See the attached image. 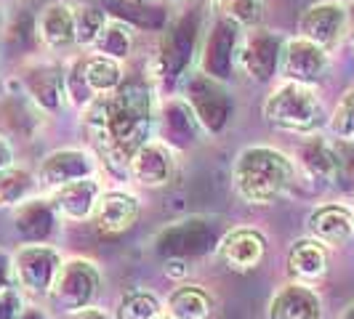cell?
I'll list each match as a JSON object with an SVG mask.
<instances>
[{"label": "cell", "instance_id": "obj_1", "mask_svg": "<svg viewBox=\"0 0 354 319\" xmlns=\"http://www.w3.org/2000/svg\"><path fill=\"white\" fill-rule=\"evenodd\" d=\"M149 117H152V99L149 88L133 80L123 83L112 93H102L88 104L86 125L93 142L99 144L102 155L109 157L112 165L128 171L131 157L139 146L149 142Z\"/></svg>", "mask_w": 354, "mask_h": 319}, {"label": "cell", "instance_id": "obj_2", "mask_svg": "<svg viewBox=\"0 0 354 319\" xmlns=\"http://www.w3.org/2000/svg\"><path fill=\"white\" fill-rule=\"evenodd\" d=\"M296 168L288 155L272 146H250L234 162L237 195L250 205H272L293 186Z\"/></svg>", "mask_w": 354, "mask_h": 319}, {"label": "cell", "instance_id": "obj_3", "mask_svg": "<svg viewBox=\"0 0 354 319\" xmlns=\"http://www.w3.org/2000/svg\"><path fill=\"white\" fill-rule=\"evenodd\" d=\"M264 117L274 128L288 133H315L322 123V104L315 86L285 80L280 88L269 93L264 104Z\"/></svg>", "mask_w": 354, "mask_h": 319}, {"label": "cell", "instance_id": "obj_4", "mask_svg": "<svg viewBox=\"0 0 354 319\" xmlns=\"http://www.w3.org/2000/svg\"><path fill=\"white\" fill-rule=\"evenodd\" d=\"M99 287V271L91 261L75 258L59 269V277L51 287V301L62 311H83Z\"/></svg>", "mask_w": 354, "mask_h": 319}, {"label": "cell", "instance_id": "obj_5", "mask_svg": "<svg viewBox=\"0 0 354 319\" xmlns=\"http://www.w3.org/2000/svg\"><path fill=\"white\" fill-rule=\"evenodd\" d=\"M59 269L62 258L48 245H24L14 258V277L32 296H51Z\"/></svg>", "mask_w": 354, "mask_h": 319}, {"label": "cell", "instance_id": "obj_6", "mask_svg": "<svg viewBox=\"0 0 354 319\" xmlns=\"http://www.w3.org/2000/svg\"><path fill=\"white\" fill-rule=\"evenodd\" d=\"M330 67V56L328 51L306 40V37H293L285 43L283 51V75L285 80H293V83H304V86H315L319 83Z\"/></svg>", "mask_w": 354, "mask_h": 319}, {"label": "cell", "instance_id": "obj_7", "mask_svg": "<svg viewBox=\"0 0 354 319\" xmlns=\"http://www.w3.org/2000/svg\"><path fill=\"white\" fill-rule=\"evenodd\" d=\"M346 27H349V11H346V6L333 3V0L309 6L299 24L301 37L322 46L325 51L338 46V40L346 35Z\"/></svg>", "mask_w": 354, "mask_h": 319}, {"label": "cell", "instance_id": "obj_8", "mask_svg": "<svg viewBox=\"0 0 354 319\" xmlns=\"http://www.w3.org/2000/svg\"><path fill=\"white\" fill-rule=\"evenodd\" d=\"M309 234L325 245H344L354 237V208L341 202H328L309 213Z\"/></svg>", "mask_w": 354, "mask_h": 319}, {"label": "cell", "instance_id": "obj_9", "mask_svg": "<svg viewBox=\"0 0 354 319\" xmlns=\"http://www.w3.org/2000/svg\"><path fill=\"white\" fill-rule=\"evenodd\" d=\"M174 168H176L174 152L162 142H147L128 162V173L142 186H162L174 176Z\"/></svg>", "mask_w": 354, "mask_h": 319}, {"label": "cell", "instance_id": "obj_10", "mask_svg": "<svg viewBox=\"0 0 354 319\" xmlns=\"http://www.w3.org/2000/svg\"><path fill=\"white\" fill-rule=\"evenodd\" d=\"M91 173H93V162H91L86 152H80V149H62V152H53V155L43 160V165L37 171V181L43 186L59 189L64 184L88 178Z\"/></svg>", "mask_w": 354, "mask_h": 319}, {"label": "cell", "instance_id": "obj_11", "mask_svg": "<svg viewBox=\"0 0 354 319\" xmlns=\"http://www.w3.org/2000/svg\"><path fill=\"white\" fill-rule=\"evenodd\" d=\"M139 218V200L128 192H102L93 208V221L99 231L104 234H118V231L131 229Z\"/></svg>", "mask_w": 354, "mask_h": 319}, {"label": "cell", "instance_id": "obj_12", "mask_svg": "<svg viewBox=\"0 0 354 319\" xmlns=\"http://www.w3.org/2000/svg\"><path fill=\"white\" fill-rule=\"evenodd\" d=\"M221 261L234 271H250L264 261L266 240L259 229H234L221 240Z\"/></svg>", "mask_w": 354, "mask_h": 319}, {"label": "cell", "instance_id": "obj_13", "mask_svg": "<svg viewBox=\"0 0 354 319\" xmlns=\"http://www.w3.org/2000/svg\"><path fill=\"white\" fill-rule=\"evenodd\" d=\"M319 296L304 282L285 284L269 306V319H319Z\"/></svg>", "mask_w": 354, "mask_h": 319}, {"label": "cell", "instance_id": "obj_14", "mask_svg": "<svg viewBox=\"0 0 354 319\" xmlns=\"http://www.w3.org/2000/svg\"><path fill=\"white\" fill-rule=\"evenodd\" d=\"M37 35L40 40L53 48V51H64L77 43V17L67 3H51L40 19H37Z\"/></svg>", "mask_w": 354, "mask_h": 319}, {"label": "cell", "instance_id": "obj_15", "mask_svg": "<svg viewBox=\"0 0 354 319\" xmlns=\"http://www.w3.org/2000/svg\"><path fill=\"white\" fill-rule=\"evenodd\" d=\"M102 195V186L93 176L80 178V181H72V184H64L56 189V197H53V205L56 211L62 213L64 218L70 221H83L93 215V208H96V200Z\"/></svg>", "mask_w": 354, "mask_h": 319}, {"label": "cell", "instance_id": "obj_16", "mask_svg": "<svg viewBox=\"0 0 354 319\" xmlns=\"http://www.w3.org/2000/svg\"><path fill=\"white\" fill-rule=\"evenodd\" d=\"M299 160H301V168L322 184H333L341 176V157L333 149V144L325 142L322 136H309L299 149Z\"/></svg>", "mask_w": 354, "mask_h": 319}, {"label": "cell", "instance_id": "obj_17", "mask_svg": "<svg viewBox=\"0 0 354 319\" xmlns=\"http://www.w3.org/2000/svg\"><path fill=\"white\" fill-rule=\"evenodd\" d=\"M288 269L301 282H312V280L325 277V271H328V245L315 240V237L299 240L288 253Z\"/></svg>", "mask_w": 354, "mask_h": 319}, {"label": "cell", "instance_id": "obj_18", "mask_svg": "<svg viewBox=\"0 0 354 319\" xmlns=\"http://www.w3.org/2000/svg\"><path fill=\"white\" fill-rule=\"evenodd\" d=\"M77 72L83 77V86L93 96H102V93H112L123 86V70H120V61L112 59V56H91L86 61H77Z\"/></svg>", "mask_w": 354, "mask_h": 319}, {"label": "cell", "instance_id": "obj_19", "mask_svg": "<svg viewBox=\"0 0 354 319\" xmlns=\"http://www.w3.org/2000/svg\"><path fill=\"white\" fill-rule=\"evenodd\" d=\"M277 37L266 35L264 30L261 32H253L243 48V67L250 72V77H259V80H266L274 67H277V59H280V51H277Z\"/></svg>", "mask_w": 354, "mask_h": 319}, {"label": "cell", "instance_id": "obj_20", "mask_svg": "<svg viewBox=\"0 0 354 319\" xmlns=\"http://www.w3.org/2000/svg\"><path fill=\"white\" fill-rule=\"evenodd\" d=\"M17 226L30 240H46L53 231V208L48 200H24L17 211Z\"/></svg>", "mask_w": 354, "mask_h": 319}, {"label": "cell", "instance_id": "obj_21", "mask_svg": "<svg viewBox=\"0 0 354 319\" xmlns=\"http://www.w3.org/2000/svg\"><path fill=\"white\" fill-rule=\"evenodd\" d=\"M171 319H208L211 314V296L200 287H178L168 301Z\"/></svg>", "mask_w": 354, "mask_h": 319}, {"label": "cell", "instance_id": "obj_22", "mask_svg": "<svg viewBox=\"0 0 354 319\" xmlns=\"http://www.w3.org/2000/svg\"><path fill=\"white\" fill-rule=\"evenodd\" d=\"M96 51L104 53V56H112V59H125L131 48H133V32L131 27L123 24V21H104V27L99 30V35L93 40Z\"/></svg>", "mask_w": 354, "mask_h": 319}, {"label": "cell", "instance_id": "obj_23", "mask_svg": "<svg viewBox=\"0 0 354 319\" xmlns=\"http://www.w3.org/2000/svg\"><path fill=\"white\" fill-rule=\"evenodd\" d=\"M35 75L37 77L30 80V90L37 99V104L48 106V109L59 106L62 96H64V75L59 70H40Z\"/></svg>", "mask_w": 354, "mask_h": 319}, {"label": "cell", "instance_id": "obj_24", "mask_svg": "<svg viewBox=\"0 0 354 319\" xmlns=\"http://www.w3.org/2000/svg\"><path fill=\"white\" fill-rule=\"evenodd\" d=\"M218 8L243 27H256L264 17V0H218Z\"/></svg>", "mask_w": 354, "mask_h": 319}, {"label": "cell", "instance_id": "obj_25", "mask_svg": "<svg viewBox=\"0 0 354 319\" xmlns=\"http://www.w3.org/2000/svg\"><path fill=\"white\" fill-rule=\"evenodd\" d=\"M123 319H158L160 303L149 293H131L120 306Z\"/></svg>", "mask_w": 354, "mask_h": 319}, {"label": "cell", "instance_id": "obj_26", "mask_svg": "<svg viewBox=\"0 0 354 319\" xmlns=\"http://www.w3.org/2000/svg\"><path fill=\"white\" fill-rule=\"evenodd\" d=\"M330 128H333L336 136L346 139V142L354 139V88L341 96L336 112L330 117Z\"/></svg>", "mask_w": 354, "mask_h": 319}, {"label": "cell", "instance_id": "obj_27", "mask_svg": "<svg viewBox=\"0 0 354 319\" xmlns=\"http://www.w3.org/2000/svg\"><path fill=\"white\" fill-rule=\"evenodd\" d=\"M30 186V176L24 171H0V205L19 202Z\"/></svg>", "mask_w": 354, "mask_h": 319}, {"label": "cell", "instance_id": "obj_28", "mask_svg": "<svg viewBox=\"0 0 354 319\" xmlns=\"http://www.w3.org/2000/svg\"><path fill=\"white\" fill-rule=\"evenodd\" d=\"M77 43H93L96 35H99V30L104 27V11H96V8H80L77 14Z\"/></svg>", "mask_w": 354, "mask_h": 319}, {"label": "cell", "instance_id": "obj_29", "mask_svg": "<svg viewBox=\"0 0 354 319\" xmlns=\"http://www.w3.org/2000/svg\"><path fill=\"white\" fill-rule=\"evenodd\" d=\"M19 301L11 290L0 293V319H19Z\"/></svg>", "mask_w": 354, "mask_h": 319}, {"label": "cell", "instance_id": "obj_30", "mask_svg": "<svg viewBox=\"0 0 354 319\" xmlns=\"http://www.w3.org/2000/svg\"><path fill=\"white\" fill-rule=\"evenodd\" d=\"M11 277H14V261L0 250V293H6V290H8Z\"/></svg>", "mask_w": 354, "mask_h": 319}, {"label": "cell", "instance_id": "obj_31", "mask_svg": "<svg viewBox=\"0 0 354 319\" xmlns=\"http://www.w3.org/2000/svg\"><path fill=\"white\" fill-rule=\"evenodd\" d=\"M19 319H46V314H40L37 309H27V311H21Z\"/></svg>", "mask_w": 354, "mask_h": 319}, {"label": "cell", "instance_id": "obj_32", "mask_svg": "<svg viewBox=\"0 0 354 319\" xmlns=\"http://www.w3.org/2000/svg\"><path fill=\"white\" fill-rule=\"evenodd\" d=\"M75 319H106V317L104 314H99V311H86V309H83Z\"/></svg>", "mask_w": 354, "mask_h": 319}, {"label": "cell", "instance_id": "obj_33", "mask_svg": "<svg viewBox=\"0 0 354 319\" xmlns=\"http://www.w3.org/2000/svg\"><path fill=\"white\" fill-rule=\"evenodd\" d=\"M341 319H354V306H349V309H346V314H344Z\"/></svg>", "mask_w": 354, "mask_h": 319}, {"label": "cell", "instance_id": "obj_34", "mask_svg": "<svg viewBox=\"0 0 354 319\" xmlns=\"http://www.w3.org/2000/svg\"><path fill=\"white\" fill-rule=\"evenodd\" d=\"M349 43H352V51H354V30L349 32Z\"/></svg>", "mask_w": 354, "mask_h": 319}, {"label": "cell", "instance_id": "obj_35", "mask_svg": "<svg viewBox=\"0 0 354 319\" xmlns=\"http://www.w3.org/2000/svg\"><path fill=\"white\" fill-rule=\"evenodd\" d=\"M133 3H147V0H133Z\"/></svg>", "mask_w": 354, "mask_h": 319}, {"label": "cell", "instance_id": "obj_36", "mask_svg": "<svg viewBox=\"0 0 354 319\" xmlns=\"http://www.w3.org/2000/svg\"><path fill=\"white\" fill-rule=\"evenodd\" d=\"M158 319H171V317H158Z\"/></svg>", "mask_w": 354, "mask_h": 319}]
</instances>
